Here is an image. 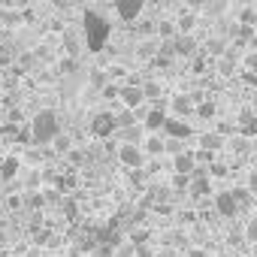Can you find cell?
Masks as SVG:
<instances>
[{
  "label": "cell",
  "mask_w": 257,
  "mask_h": 257,
  "mask_svg": "<svg viewBox=\"0 0 257 257\" xmlns=\"http://www.w3.org/2000/svg\"><path fill=\"white\" fill-rule=\"evenodd\" d=\"M82 37H85V46L88 52H103L109 37H112V25L106 16H100L97 10H85L82 13Z\"/></svg>",
  "instance_id": "obj_1"
},
{
  "label": "cell",
  "mask_w": 257,
  "mask_h": 257,
  "mask_svg": "<svg viewBox=\"0 0 257 257\" xmlns=\"http://www.w3.org/2000/svg\"><path fill=\"white\" fill-rule=\"evenodd\" d=\"M61 134V121H58V112L52 109H40L31 121V143L34 146H49L55 137Z\"/></svg>",
  "instance_id": "obj_2"
},
{
  "label": "cell",
  "mask_w": 257,
  "mask_h": 257,
  "mask_svg": "<svg viewBox=\"0 0 257 257\" xmlns=\"http://www.w3.org/2000/svg\"><path fill=\"white\" fill-rule=\"evenodd\" d=\"M88 131H91V137L106 140V137H112V134L118 131V118H115L112 112H97V115L91 118V124H88Z\"/></svg>",
  "instance_id": "obj_3"
},
{
  "label": "cell",
  "mask_w": 257,
  "mask_h": 257,
  "mask_svg": "<svg viewBox=\"0 0 257 257\" xmlns=\"http://www.w3.org/2000/svg\"><path fill=\"white\" fill-rule=\"evenodd\" d=\"M118 161L124 164V170H140V167L146 164V152H143V146H137V143H121Z\"/></svg>",
  "instance_id": "obj_4"
},
{
  "label": "cell",
  "mask_w": 257,
  "mask_h": 257,
  "mask_svg": "<svg viewBox=\"0 0 257 257\" xmlns=\"http://www.w3.org/2000/svg\"><path fill=\"white\" fill-rule=\"evenodd\" d=\"M164 121H167V112H164V106H161V103H152V106L146 109V115L140 118V124L146 127V134H161Z\"/></svg>",
  "instance_id": "obj_5"
},
{
  "label": "cell",
  "mask_w": 257,
  "mask_h": 257,
  "mask_svg": "<svg viewBox=\"0 0 257 257\" xmlns=\"http://www.w3.org/2000/svg\"><path fill=\"white\" fill-rule=\"evenodd\" d=\"M143 7H146V0H115V16H118L121 22L131 25V22L140 19Z\"/></svg>",
  "instance_id": "obj_6"
},
{
  "label": "cell",
  "mask_w": 257,
  "mask_h": 257,
  "mask_svg": "<svg viewBox=\"0 0 257 257\" xmlns=\"http://www.w3.org/2000/svg\"><path fill=\"white\" fill-rule=\"evenodd\" d=\"M118 100H121V106H127V109L143 106V103H146L143 85H121V88H118Z\"/></svg>",
  "instance_id": "obj_7"
},
{
  "label": "cell",
  "mask_w": 257,
  "mask_h": 257,
  "mask_svg": "<svg viewBox=\"0 0 257 257\" xmlns=\"http://www.w3.org/2000/svg\"><path fill=\"white\" fill-rule=\"evenodd\" d=\"M215 209H218L221 218H236V215H239V203H236L233 191H221V194H215Z\"/></svg>",
  "instance_id": "obj_8"
},
{
  "label": "cell",
  "mask_w": 257,
  "mask_h": 257,
  "mask_svg": "<svg viewBox=\"0 0 257 257\" xmlns=\"http://www.w3.org/2000/svg\"><path fill=\"white\" fill-rule=\"evenodd\" d=\"M173 52L179 58H194L197 55V37L194 34H179L173 37Z\"/></svg>",
  "instance_id": "obj_9"
},
{
  "label": "cell",
  "mask_w": 257,
  "mask_h": 257,
  "mask_svg": "<svg viewBox=\"0 0 257 257\" xmlns=\"http://www.w3.org/2000/svg\"><path fill=\"white\" fill-rule=\"evenodd\" d=\"M161 134L176 137V140H188V137H194L191 124H185V121H179V118H170V115H167V121H164V127H161Z\"/></svg>",
  "instance_id": "obj_10"
},
{
  "label": "cell",
  "mask_w": 257,
  "mask_h": 257,
  "mask_svg": "<svg viewBox=\"0 0 257 257\" xmlns=\"http://www.w3.org/2000/svg\"><path fill=\"white\" fill-rule=\"evenodd\" d=\"M236 127H239V134L242 137H257V112L254 109H242L239 118H236Z\"/></svg>",
  "instance_id": "obj_11"
},
{
  "label": "cell",
  "mask_w": 257,
  "mask_h": 257,
  "mask_svg": "<svg viewBox=\"0 0 257 257\" xmlns=\"http://www.w3.org/2000/svg\"><path fill=\"white\" fill-rule=\"evenodd\" d=\"M197 146L206 149V152H212V155H218V152L224 149V134H221V131H206V134L197 137Z\"/></svg>",
  "instance_id": "obj_12"
},
{
  "label": "cell",
  "mask_w": 257,
  "mask_h": 257,
  "mask_svg": "<svg viewBox=\"0 0 257 257\" xmlns=\"http://www.w3.org/2000/svg\"><path fill=\"white\" fill-rule=\"evenodd\" d=\"M194 106H197V100L188 97V94H176V97H173V115H176V118L194 115Z\"/></svg>",
  "instance_id": "obj_13"
},
{
  "label": "cell",
  "mask_w": 257,
  "mask_h": 257,
  "mask_svg": "<svg viewBox=\"0 0 257 257\" xmlns=\"http://www.w3.org/2000/svg\"><path fill=\"white\" fill-rule=\"evenodd\" d=\"M194 167H197V161H194V152H179V155H173V173H185V176H191L194 173Z\"/></svg>",
  "instance_id": "obj_14"
},
{
  "label": "cell",
  "mask_w": 257,
  "mask_h": 257,
  "mask_svg": "<svg viewBox=\"0 0 257 257\" xmlns=\"http://www.w3.org/2000/svg\"><path fill=\"white\" fill-rule=\"evenodd\" d=\"M140 146H143L146 158H158V155H164V137H161V134H146Z\"/></svg>",
  "instance_id": "obj_15"
},
{
  "label": "cell",
  "mask_w": 257,
  "mask_h": 257,
  "mask_svg": "<svg viewBox=\"0 0 257 257\" xmlns=\"http://www.w3.org/2000/svg\"><path fill=\"white\" fill-rule=\"evenodd\" d=\"M121 131V143H143V137H146V127L140 124V121H134V124H127V127H118Z\"/></svg>",
  "instance_id": "obj_16"
},
{
  "label": "cell",
  "mask_w": 257,
  "mask_h": 257,
  "mask_svg": "<svg viewBox=\"0 0 257 257\" xmlns=\"http://www.w3.org/2000/svg\"><path fill=\"white\" fill-rule=\"evenodd\" d=\"M19 134H22V124H16L10 118L0 124V143H19Z\"/></svg>",
  "instance_id": "obj_17"
},
{
  "label": "cell",
  "mask_w": 257,
  "mask_h": 257,
  "mask_svg": "<svg viewBox=\"0 0 257 257\" xmlns=\"http://www.w3.org/2000/svg\"><path fill=\"white\" fill-rule=\"evenodd\" d=\"M19 167H22V161H19L16 155H10V158H4V164H0V179H4V182H10V179H16V173H19Z\"/></svg>",
  "instance_id": "obj_18"
},
{
  "label": "cell",
  "mask_w": 257,
  "mask_h": 257,
  "mask_svg": "<svg viewBox=\"0 0 257 257\" xmlns=\"http://www.w3.org/2000/svg\"><path fill=\"white\" fill-rule=\"evenodd\" d=\"M112 257H137V242H131V239H121V242H115V248H112Z\"/></svg>",
  "instance_id": "obj_19"
},
{
  "label": "cell",
  "mask_w": 257,
  "mask_h": 257,
  "mask_svg": "<svg viewBox=\"0 0 257 257\" xmlns=\"http://www.w3.org/2000/svg\"><path fill=\"white\" fill-rule=\"evenodd\" d=\"M40 185H43V170L31 167V170L25 173V191H40Z\"/></svg>",
  "instance_id": "obj_20"
},
{
  "label": "cell",
  "mask_w": 257,
  "mask_h": 257,
  "mask_svg": "<svg viewBox=\"0 0 257 257\" xmlns=\"http://www.w3.org/2000/svg\"><path fill=\"white\" fill-rule=\"evenodd\" d=\"M197 28V13H185V16H179V22H176V31L179 34H191Z\"/></svg>",
  "instance_id": "obj_21"
},
{
  "label": "cell",
  "mask_w": 257,
  "mask_h": 257,
  "mask_svg": "<svg viewBox=\"0 0 257 257\" xmlns=\"http://www.w3.org/2000/svg\"><path fill=\"white\" fill-rule=\"evenodd\" d=\"M215 112H218L215 103H197V106H194V115H197V118H206V121L215 118Z\"/></svg>",
  "instance_id": "obj_22"
},
{
  "label": "cell",
  "mask_w": 257,
  "mask_h": 257,
  "mask_svg": "<svg viewBox=\"0 0 257 257\" xmlns=\"http://www.w3.org/2000/svg\"><path fill=\"white\" fill-rule=\"evenodd\" d=\"M52 149H55L58 155H67V152L73 149V143H70V137H64V134H58V137L52 140Z\"/></svg>",
  "instance_id": "obj_23"
},
{
  "label": "cell",
  "mask_w": 257,
  "mask_h": 257,
  "mask_svg": "<svg viewBox=\"0 0 257 257\" xmlns=\"http://www.w3.org/2000/svg\"><path fill=\"white\" fill-rule=\"evenodd\" d=\"M239 25H251V28H257V7H245V10L239 13Z\"/></svg>",
  "instance_id": "obj_24"
},
{
  "label": "cell",
  "mask_w": 257,
  "mask_h": 257,
  "mask_svg": "<svg viewBox=\"0 0 257 257\" xmlns=\"http://www.w3.org/2000/svg\"><path fill=\"white\" fill-rule=\"evenodd\" d=\"M218 70H221V76H230V73L236 70V58H233V55H224V58L218 61Z\"/></svg>",
  "instance_id": "obj_25"
},
{
  "label": "cell",
  "mask_w": 257,
  "mask_h": 257,
  "mask_svg": "<svg viewBox=\"0 0 257 257\" xmlns=\"http://www.w3.org/2000/svg\"><path fill=\"white\" fill-rule=\"evenodd\" d=\"M143 94H146V103H149V100L155 103V100L161 97V85H158V82H149V85H143Z\"/></svg>",
  "instance_id": "obj_26"
},
{
  "label": "cell",
  "mask_w": 257,
  "mask_h": 257,
  "mask_svg": "<svg viewBox=\"0 0 257 257\" xmlns=\"http://www.w3.org/2000/svg\"><path fill=\"white\" fill-rule=\"evenodd\" d=\"M185 140H176V137H170V140H164V152H170V155H179V152H185V146H182Z\"/></svg>",
  "instance_id": "obj_27"
},
{
  "label": "cell",
  "mask_w": 257,
  "mask_h": 257,
  "mask_svg": "<svg viewBox=\"0 0 257 257\" xmlns=\"http://www.w3.org/2000/svg\"><path fill=\"white\" fill-rule=\"evenodd\" d=\"M242 70H245V73H257V52H248V55L242 58Z\"/></svg>",
  "instance_id": "obj_28"
},
{
  "label": "cell",
  "mask_w": 257,
  "mask_h": 257,
  "mask_svg": "<svg viewBox=\"0 0 257 257\" xmlns=\"http://www.w3.org/2000/svg\"><path fill=\"white\" fill-rule=\"evenodd\" d=\"M245 239L248 242H257V215L245 221Z\"/></svg>",
  "instance_id": "obj_29"
},
{
  "label": "cell",
  "mask_w": 257,
  "mask_h": 257,
  "mask_svg": "<svg viewBox=\"0 0 257 257\" xmlns=\"http://www.w3.org/2000/svg\"><path fill=\"white\" fill-rule=\"evenodd\" d=\"M0 22H4V25H19L22 16H19L16 10H0Z\"/></svg>",
  "instance_id": "obj_30"
},
{
  "label": "cell",
  "mask_w": 257,
  "mask_h": 257,
  "mask_svg": "<svg viewBox=\"0 0 257 257\" xmlns=\"http://www.w3.org/2000/svg\"><path fill=\"white\" fill-rule=\"evenodd\" d=\"M76 70H79V61H76L73 55H67V58L61 61V73H67V76H70V73H76Z\"/></svg>",
  "instance_id": "obj_31"
},
{
  "label": "cell",
  "mask_w": 257,
  "mask_h": 257,
  "mask_svg": "<svg viewBox=\"0 0 257 257\" xmlns=\"http://www.w3.org/2000/svg\"><path fill=\"white\" fill-rule=\"evenodd\" d=\"M158 34H161L164 40H173V34H176V25H173V22H161V25H158Z\"/></svg>",
  "instance_id": "obj_32"
},
{
  "label": "cell",
  "mask_w": 257,
  "mask_h": 257,
  "mask_svg": "<svg viewBox=\"0 0 257 257\" xmlns=\"http://www.w3.org/2000/svg\"><path fill=\"white\" fill-rule=\"evenodd\" d=\"M254 40V28L251 25H242L239 28V43H251Z\"/></svg>",
  "instance_id": "obj_33"
},
{
  "label": "cell",
  "mask_w": 257,
  "mask_h": 257,
  "mask_svg": "<svg viewBox=\"0 0 257 257\" xmlns=\"http://www.w3.org/2000/svg\"><path fill=\"white\" fill-rule=\"evenodd\" d=\"M248 194H251L248 188H233V197H236V203H239V206H242V203H251V197H248Z\"/></svg>",
  "instance_id": "obj_34"
},
{
  "label": "cell",
  "mask_w": 257,
  "mask_h": 257,
  "mask_svg": "<svg viewBox=\"0 0 257 257\" xmlns=\"http://www.w3.org/2000/svg\"><path fill=\"white\" fill-rule=\"evenodd\" d=\"M248 191H257V167L251 170V179H248Z\"/></svg>",
  "instance_id": "obj_35"
},
{
  "label": "cell",
  "mask_w": 257,
  "mask_h": 257,
  "mask_svg": "<svg viewBox=\"0 0 257 257\" xmlns=\"http://www.w3.org/2000/svg\"><path fill=\"white\" fill-rule=\"evenodd\" d=\"M188 257H209V254H206V248H191Z\"/></svg>",
  "instance_id": "obj_36"
},
{
  "label": "cell",
  "mask_w": 257,
  "mask_h": 257,
  "mask_svg": "<svg viewBox=\"0 0 257 257\" xmlns=\"http://www.w3.org/2000/svg\"><path fill=\"white\" fill-rule=\"evenodd\" d=\"M97 257H112V248H109V245H103V248H97Z\"/></svg>",
  "instance_id": "obj_37"
},
{
  "label": "cell",
  "mask_w": 257,
  "mask_h": 257,
  "mask_svg": "<svg viewBox=\"0 0 257 257\" xmlns=\"http://www.w3.org/2000/svg\"><path fill=\"white\" fill-rule=\"evenodd\" d=\"M52 4H55V7H61V10H67V7L73 4V0H52Z\"/></svg>",
  "instance_id": "obj_38"
},
{
  "label": "cell",
  "mask_w": 257,
  "mask_h": 257,
  "mask_svg": "<svg viewBox=\"0 0 257 257\" xmlns=\"http://www.w3.org/2000/svg\"><path fill=\"white\" fill-rule=\"evenodd\" d=\"M188 4H191L194 10H200V7H206V0H188Z\"/></svg>",
  "instance_id": "obj_39"
},
{
  "label": "cell",
  "mask_w": 257,
  "mask_h": 257,
  "mask_svg": "<svg viewBox=\"0 0 257 257\" xmlns=\"http://www.w3.org/2000/svg\"><path fill=\"white\" fill-rule=\"evenodd\" d=\"M0 64H10V55H7L4 49H0Z\"/></svg>",
  "instance_id": "obj_40"
},
{
  "label": "cell",
  "mask_w": 257,
  "mask_h": 257,
  "mask_svg": "<svg viewBox=\"0 0 257 257\" xmlns=\"http://www.w3.org/2000/svg\"><path fill=\"white\" fill-rule=\"evenodd\" d=\"M251 257H257V242H251Z\"/></svg>",
  "instance_id": "obj_41"
},
{
  "label": "cell",
  "mask_w": 257,
  "mask_h": 257,
  "mask_svg": "<svg viewBox=\"0 0 257 257\" xmlns=\"http://www.w3.org/2000/svg\"><path fill=\"white\" fill-rule=\"evenodd\" d=\"M25 257H40V251H31V254H25Z\"/></svg>",
  "instance_id": "obj_42"
},
{
  "label": "cell",
  "mask_w": 257,
  "mask_h": 257,
  "mask_svg": "<svg viewBox=\"0 0 257 257\" xmlns=\"http://www.w3.org/2000/svg\"><path fill=\"white\" fill-rule=\"evenodd\" d=\"M167 4H182V0H167Z\"/></svg>",
  "instance_id": "obj_43"
},
{
  "label": "cell",
  "mask_w": 257,
  "mask_h": 257,
  "mask_svg": "<svg viewBox=\"0 0 257 257\" xmlns=\"http://www.w3.org/2000/svg\"><path fill=\"white\" fill-rule=\"evenodd\" d=\"M251 200H254V206H257V197H251Z\"/></svg>",
  "instance_id": "obj_44"
},
{
  "label": "cell",
  "mask_w": 257,
  "mask_h": 257,
  "mask_svg": "<svg viewBox=\"0 0 257 257\" xmlns=\"http://www.w3.org/2000/svg\"><path fill=\"white\" fill-rule=\"evenodd\" d=\"M0 242H4V233H0Z\"/></svg>",
  "instance_id": "obj_45"
}]
</instances>
